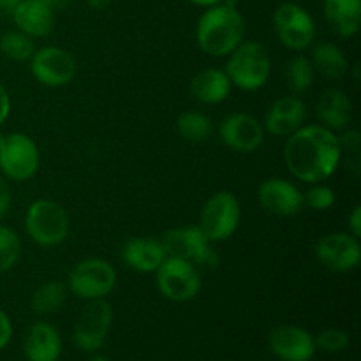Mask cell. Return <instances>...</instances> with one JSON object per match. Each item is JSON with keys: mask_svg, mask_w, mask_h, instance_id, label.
<instances>
[{"mask_svg": "<svg viewBox=\"0 0 361 361\" xmlns=\"http://www.w3.org/2000/svg\"><path fill=\"white\" fill-rule=\"evenodd\" d=\"M312 67L326 80H341L348 74L349 60L334 42H321L312 51Z\"/></svg>", "mask_w": 361, "mask_h": 361, "instance_id": "cell-24", "label": "cell"}, {"mask_svg": "<svg viewBox=\"0 0 361 361\" xmlns=\"http://www.w3.org/2000/svg\"><path fill=\"white\" fill-rule=\"evenodd\" d=\"M231 81L221 69L200 71L190 80V95L203 104H221L231 94Z\"/></svg>", "mask_w": 361, "mask_h": 361, "instance_id": "cell-21", "label": "cell"}, {"mask_svg": "<svg viewBox=\"0 0 361 361\" xmlns=\"http://www.w3.org/2000/svg\"><path fill=\"white\" fill-rule=\"evenodd\" d=\"M23 351L28 361H56L62 355L59 330L46 321H37L28 328Z\"/></svg>", "mask_w": 361, "mask_h": 361, "instance_id": "cell-19", "label": "cell"}, {"mask_svg": "<svg viewBox=\"0 0 361 361\" xmlns=\"http://www.w3.org/2000/svg\"><path fill=\"white\" fill-rule=\"evenodd\" d=\"M113 321L109 303L102 300H90L78 316L74 324L73 341L81 351L94 353L104 345Z\"/></svg>", "mask_w": 361, "mask_h": 361, "instance_id": "cell-11", "label": "cell"}, {"mask_svg": "<svg viewBox=\"0 0 361 361\" xmlns=\"http://www.w3.org/2000/svg\"><path fill=\"white\" fill-rule=\"evenodd\" d=\"M18 2H21V0H0V7H4V9H13Z\"/></svg>", "mask_w": 361, "mask_h": 361, "instance_id": "cell-40", "label": "cell"}, {"mask_svg": "<svg viewBox=\"0 0 361 361\" xmlns=\"http://www.w3.org/2000/svg\"><path fill=\"white\" fill-rule=\"evenodd\" d=\"M303 203H305L310 210H328V208L335 203V192L334 189H330L328 185L314 183L312 189H309V192L303 196Z\"/></svg>", "mask_w": 361, "mask_h": 361, "instance_id": "cell-32", "label": "cell"}, {"mask_svg": "<svg viewBox=\"0 0 361 361\" xmlns=\"http://www.w3.org/2000/svg\"><path fill=\"white\" fill-rule=\"evenodd\" d=\"M176 133L189 143H203L210 140L214 133V123L210 116L200 111H183L176 118Z\"/></svg>", "mask_w": 361, "mask_h": 361, "instance_id": "cell-26", "label": "cell"}, {"mask_svg": "<svg viewBox=\"0 0 361 361\" xmlns=\"http://www.w3.org/2000/svg\"><path fill=\"white\" fill-rule=\"evenodd\" d=\"M11 207V189L9 183L4 178H0V219L6 217Z\"/></svg>", "mask_w": 361, "mask_h": 361, "instance_id": "cell-34", "label": "cell"}, {"mask_svg": "<svg viewBox=\"0 0 361 361\" xmlns=\"http://www.w3.org/2000/svg\"><path fill=\"white\" fill-rule=\"evenodd\" d=\"M221 140L231 150L240 154H252L263 145V123L249 113H233L221 123Z\"/></svg>", "mask_w": 361, "mask_h": 361, "instance_id": "cell-14", "label": "cell"}, {"mask_svg": "<svg viewBox=\"0 0 361 361\" xmlns=\"http://www.w3.org/2000/svg\"><path fill=\"white\" fill-rule=\"evenodd\" d=\"M166 259L161 240L152 238H130L122 247V261L140 274H150L161 267Z\"/></svg>", "mask_w": 361, "mask_h": 361, "instance_id": "cell-20", "label": "cell"}, {"mask_svg": "<svg viewBox=\"0 0 361 361\" xmlns=\"http://www.w3.org/2000/svg\"><path fill=\"white\" fill-rule=\"evenodd\" d=\"M113 0H87V6L94 11H102L111 6Z\"/></svg>", "mask_w": 361, "mask_h": 361, "instance_id": "cell-38", "label": "cell"}, {"mask_svg": "<svg viewBox=\"0 0 361 361\" xmlns=\"http://www.w3.org/2000/svg\"><path fill=\"white\" fill-rule=\"evenodd\" d=\"M189 2H192V4H196V6L204 7V9H207V7L217 6V4H221L222 0H189Z\"/></svg>", "mask_w": 361, "mask_h": 361, "instance_id": "cell-39", "label": "cell"}, {"mask_svg": "<svg viewBox=\"0 0 361 361\" xmlns=\"http://www.w3.org/2000/svg\"><path fill=\"white\" fill-rule=\"evenodd\" d=\"M116 271L108 261L88 257L73 267L67 277V291L81 300H102L113 291Z\"/></svg>", "mask_w": 361, "mask_h": 361, "instance_id": "cell-7", "label": "cell"}, {"mask_svg": "<svg viewBox=\"0 0 361 361\" xmlns=\"http://www.w3.org/2000/svg\"><path fill=\"white\" fill-rule=\"evenodd\" d=\"M161 243L166 256L185 259L194 267L215 268L219 263V256L212 247V242L201 233L197 226L169 229L162 235Z\"/></svg>", "mask_w": 361, "mask_h": 361, "instance_id": "cell-6", "label": "cell"}, {"mask_svg": "<svg viewBox=\"0 0 361 361\" xmlns=\"http://www.w3.org/2000/svg\"><path fill=\"white\" fill-rule=\"evenodd\" d=\"M41 2L46 4V6H48L49 9L60 11V9H63V7L69 6L71 0H41Z\"/></svg>", "mask_w": 361, "mask_h": 361, "instance_id": "cell-37", "label": "cell"}, {"mask_svg": "<svg viewBox=\"0 0 361 361\" xmlns=\"http://www.w3.org/2000/svg\"><path fill=\"white\" fill-rule=\"evenodd\" d=\"M67 300V286L59 281H49L39 286L30 298V307L39 316H49L62 309Z\"/></svg>", "mask_w": 361, "mask_h": 361, "instance_id": "cell-25", "label": "cell"}, {"mask_svg": "<svg viewBox=\"0 0 361 361\" xmlns=\"http://www.w3.org/2000/svg\"><path fill=\"white\" fill-rule=\"evenodd\" d=\"M13 21L28 37H46L55 27V11L41 0H21L13 7Z\"/></svg>", "mask_w": 361, "mask_h": 361, "instance_id": "cell-18", "label": "cell"}, {"mask_svg": "<svg viewBox=\"0 0 361 361\" xmlns=\"http://www.w3.org/2000/svg\"><path fill=\"white\" fill-rule=\"evenodd\" d=\"M274 28L279 41L291 51H303L316 37L312 16L295 2H284L275 9Z\"/></svg>", "mask_w": 361, "mask_h": 361, "instance_id": "cell-10", "label": "cell"}, {"mask_svg": "<svg viewBox=\"0 0 361 361\" xmlns=\"http://www.w3.org/2000/svg\"><path fill=\"white\" fill-rule=\"evenodd\" d=\"M20 236L7 226H0V274L11 270L20 261Z\"/></svg>", "mask_w": 361, "mask_h": 361, "instance_id": "cell-29", "label": "cell"}, {"mask_svg": "<svg viewBox=\"0 0 361 361\" xmlns=\"http://www.w3.org/2000/svg\"><path fill=\"white\" fill-rule=\"evenodd\" d=\"M242 219V210L236 196L229 190L212 194L200 212V226L212 243L224 242L235 235Z\"/></svg>", "mask_w": 361, "mask_h": 361, "instance_id": "cell-5", "label": "cell"}, {"mask_svg": "<svg viewBox=\"0 0 361 361\" xmlns=\"http://www.w3.org/2000/svg\"><path fill=\"white\" fill-rule=\"evenodd\" d=\"M324 16L341 37H353L361 25V0H324Z\"/></svg>", "mask_w": 361, "mask_h": 361, "instance_id": "cell-23", "label": "cell"}, {"mask_svg": "<svg viewBox=\"0 0 361 361\" xmlns=\"http://www.w3.org/2000/svg\"><path fill=\"white\" fill-rule=\"evenodd\" d=\"M157 289L171 302H189L201 291V275L197 267L185 259L169 257L155 270Z\"/></svg>", "mask_w": 361, "mask_h": 361, "instance_id": "cell-9", "label": "cell"}, {"mask_svg": "<svg viewBox=\"0 0 361 361\" xmlns=\"http://www.w3.org/2000/svg\"><path fill=\"white\" fill-rule=\"evenodd\" d=\"M11 338H13V323L9 316L0 309V351L9 344Z\"/></svg>", "mask_w": 361, "mask_h": 361, "instance_id": "cell-33", "label": "cell"}, {"mask_svg": "<svg viewBox=\"0 0 361 361\" xmlns=\"http://www.w3.org/2000/svg\"><path fill=\"white\" fill-rule=\"evenodd\" d=\"M0 51L14 62H27L35 53V42L20 30L7 32L0 37Z\"/></svg>", "mask_w": 361, "mask_h": 361, "instance_id": "cell-28", "label": "cell"}, {"mask_svg": "<svg viewBox=\"0 0 361 361\" xmlns=\"http://www.w3.org/2000/svg\"><path fill=\"white\" fill-rule=\"evenodd\" d=\"M11 111V97H9V92L7 88L0 83V126L7 120Z\"/></svg>", "mask_w": 361, "mask_h": 361, "instance_id": "cell-36", "label": "cell"}, {"mask_svg": "<svg viewBox=\"0 0 361 361\" xmlns=\"http://www.w3.org/2000/svg\"><path fill=\"white\" fill-rule=\"evenodd\" d=\"M316 257L324 268L337 274L355 270L361 259L360 238L351 233H330L316 243Z\"/></svg>", "mask_w": 361, "mask_h": 361, "instance_id": "cell-13", "label": "cell"}, {"mask_svg": "<svg viewBox=\"0 0 361 361\" xmlns=\"http://www.w3.org/2000/svg\"><path fill=\"white\" fill-rule=\"evenodd\" d=\"M349 233H351L355 238H360L361 236V207L356 204L353 208L351 215H349Z\"/></svg>", "mask_w": 361, "mask_h": 361, "instance_id": "cell-35", "label": "cell"}, {"mask_svg": "<svg viewBox=\"0 0 361 361\" xmlns=\"http://www.w3.org/2000/svg\"><path fill=\"white\" fill-rule=\"evenodd\" d=\"M90 361H109V360L104 358V356H92Z\"/></svg>", "mask_w": 361, "mask_h": 361, "instance_id": "cell-41", "label": "cell"}, {"mask_svg": "<svg viewBox=\"0 0 361 361\" xmlns=\"http://www.w3.org/2000/svg\"><path fill=\"white\" fill-rule=\"evenodd\" d=\"M257 201L268 214L291 217L302 212L303 194L295 183L284 178H268L257 187Z\"/></svg>", "mask_w": 361, "mask_h": 361, "instance_id": "cell-15", "label": "cell"}, {"mask_svg": "<svg viewBox=\"0 0 361 361\" xmlns=\"http://www.w3.org/2000/svg\"><path fill=\"white\" fill-rule=\"evenodd\" d=\"M268 348L282 361H310L316 355V342L307 330L293 324L271 330Z\"/></svg>", "mask_w": 361, "mask_h": 361, "instance_id": "cell-16", "label": "cell"}, {"mask_svg": "<svg viewBox=\"0 0 361 361\" xmlns=\"http://www.w3.org/2000/svg\"><path fill=\"white\" fill-rule=\"evenodd\" d=\"M228 56L224 73L231 85L245 92H256L267 85L271 62L261 42L242 41Z\"/></svg>", "mask_w": 361, "mask_h": 361, "instance_id": "cell-3", "label": "cell"}, {"mask_svg": "<svg viewBox=\"0 0 361 361\" xmlns=\"http://www.w3.org/2000/svg\"><path fill=\"white\" fill-rule=\"evenodd\" d=\"M41 155L32 137L21 133L0 134V171L14 182L30 180L37 173Z\"/></svg>", "mask_w": 361, "mask_h": 361, "instance_id": "cell-8", "label": "cell"}, {"mask_svg": "<svg viewBox=\"0 0 361 361\" xmlns=\"http://www.w3.org/2000/svg\"><path fill=\"white\" fill-rule=\"evenodd\" d=\"M30 73L35 81L44 87H66L76 76V60L67 49L59 46H44L35 49L32 55Z\"/></svg>", "mask_w": 361, "mask_h": 361, "instance_id": "cell-12", "label": "cell"}, {"mask_svg": "<svg viewBox=\"0 0 361 361\" xmlns=\"http://www.w3.org/2000/svg\"><path fill=\"white\" fill-rule=\"evenodd\" d=\"M307 106L300 95H284L268 108L263 120V129L274 136L288 137L303 127Z\"/></svg>", "mask_w": 361, "mask_h": 361, "instance_id": "cell-17", "label": "cell"}, {"mask_svg": "<svg viewBox=\"0 0 361 361\" xmlns=\"http://www.w3.org/2000/svg\"><path fill=\"white\" fill-rule=\"evenodd\" d=\"M314 76L316 71L310 59H307L305 55H295L286 63V83L295 95L305 94L312 87Z\"/></svg>", "mask_w": 361, "mask_h": 361, "instance_id": "cell-27", "label": "cell"}, {"mask_svg": "<svg viewBox=\"0 0 361 361\" xmlns=\"http://www.w3.org/2000/svg\"><path fill=\"white\" fill-rule=\"evenodd\" d=\"M284 161L289 173L305 183L330 178L341 164V145L334 130L323 126H303L288 136Z\"/></svg>", "mask_w": 361, "mask_h": 361, "instance_id": "cell-1", "label": "cell"}, {"mask_svg": "<svg viewBox=\"0 0 361 361\" xmlns=\"http://www.w3.org/2000/svg\"><path fill=\"white\" fill-rule=\"evenodd\" d=\"M25 229L34 243L41 247H55L67 238L71 229L66 208L51 200H37L27 208Z\"/></svg>", "mask_w": 361, "mask_h": 361, "instance_id": "cell-4", "label": "cell"}, {"mask_svg": "<svg viewBox=\"0 0 361 361\" xmlns=\"http://www.w3.org/2000/svg\"><path fill=\"white\" fill-rule=\"evenodd\" d=\"M338 145H341V159H345V168L358 175L361 166L360 133L355 129L345 130L342 136H338Z\"/></svg>", "mask_w": 361, "mask_h": 361, "instance_id": "cell-30", "label": "cell"}, {"mask_svg": "<svg viewBox=\"0 0 361 361\" xmlns=\"http://www.w3.org/2000/svg\"><path fill=\"white\" fill-rule=\"evenodd\" d=\"M317 116L321 120V126L334 133L344 129L353 118L351 99L342 90L330 88L321 95L319 102H317Z\"/></svg>", "mask_w": 361, "mask_h": 361, "instance_id": "cell-22", "label": "cell"}, {"mask_svg": "<svg viewBox=\"0 0 361 361\" xmlns=\"http://www.w3.org/2000/svg\"><path fill=\"white\" fill-rule=\"evenodd\" d=\"M316 348L323 349L326 353H341L344 349H348L349 342V334L344 330H338V328H328V330H323L316 338Z\"/></svg>", "mask_w": 361, "mask_h": 361, "instance_id": "cell-31", "label": "cell"}, {"mask_svg": "<svg viewBox=\"0 0 361 361\" xmlns=\"http://www.w3.org/2000/svg\"><path fill=\"white\" fill-rule=\"evenodd\" d=\"M245 37V20L236 6L207 7L196 27L200 48L210 56H228Z\"/></svg>", "mask_w": 361, "mask_h": 361, "instance_id": "cell-2", "label": "cell"}]
</instances>
